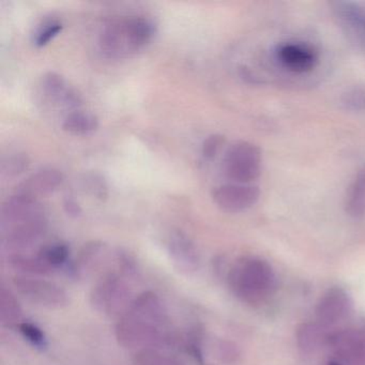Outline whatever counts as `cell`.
Segmentation results:
<instances>
[{
  "label": "cell",
  "mask_w": 365,
  "mask_h": 365,
  "mask_svg": "<svg viewBox=\"0 0 365 365\" xmlns=\"http://www.w3.org/2000/svg\"><path fill=\"white\" fill-rule=\"evenodd\" d=\"M99 127L97 116L88 112L76 110L70 113L63 119V129L73 135H87L93 133Z\"/></svg>",
  "instance_id": "18"
},
{
  "label": "cell",
  "mask_w": 365,
  "mask_h": 365,
  "mask_svg": "<svg viewBox=\"0 0 365 365\" xmlns=\"http://www.w3.org/2000/svg\"><path fill=\"white\" fill-rule=\"evenodd\" d=\"M131 289L127 281L116 272L102 277L91 292V307L106 316L123 314L132 300Z\"/></svg>",
  "instance_id": "4"
},
{
  "label": "cell",
  "mask_w": 365,
  "mask_h": 365,
  "mask_svg": "<svg viewBox=\"0 0 365 365\" xmlns=\"http://www.w3.org/2000/svg\"><path fill=\"white\" fill-rule=\"evenodd\" d=\"M10 267L14 270L22 273L27 277H44L54 272L52 268L48 266L41 259L38 253L36 255H27V254L16 252L8 258Z\"/></svg>",
  "instance_id": "14"
},
{
  "label": "cell",
  "mask_w": 365,
  "mask_h": 365,
  "mask_svg": "<svg viewBox=\"0 0 365 365\" xmlns=\"http://www.w3.org/2000/svg\"><path fill=\"white\" fill-rule=\"evenodd\" d=\"M61 31H63V25L61 23L55 22V21L46 23L39 29L37 35H36V46H40V48L46 46V44L50 43L51 40L57 37Z\"/></svg>",
  "instance_id": "26"
},
{
  "label": "cell",
  "mask_w": 365,
  "mask_h": 365,
  "mask_svg": "<svg viewBox=\"0 0 365 365\" xmlns=\"http://www.w3.org/2000/svg\"><path fill=\"white\" fill-rule=\"evenodd\" d=\"M42 88L46 97L68 108L81 106L80 95L66 82L63 76L55 72H48L42 78Z\"/></svg>",
  "instance_id": "13"
},
{
  "label": "cell",
  "mask_w": 365,
  "mask_h": 365,
  "mask_svg": "<svg viewBox=\"0 0 365 365\" xmlns=\"http://www.w3.org/2000/svg\"><path fill=\"white\" fill-rule=\"evenodd\" d=\"M65 208L67 212L72 215V217H78L82 213L80 206L73 200H66Z\"/></svg>",
  "instance_id": "30"
},
{
  "label": "cell",
  "mask_w": 365,
  "mask_h": 365,
  "mask_svg": "<svg viewBox=\"0 0 365 365\" xmlns=\"http://www.w3.org/2000/svg\"><path fill=\"white\" fill-rule=\"evenodd\" d=\"M343 103L349 110H365V89H352L344 96Z\"/></svg>",
  "instance_id": "28"
},
{
  "label": "cell",
  "mask_w": 365,
  "mask_h": 365,
  "mask_svg": "<svg viewBox=\"0 0 365 365\" xmlns=\"http://www.w3.org/2000/svg\"><path fill=\"white\" fill-rule=\"evenodd\" d=\"M133 365H185L183 361L162 348L136 350L132 358Z\"/></svg>",
  "instance_id": "19"
},
{
  "label": "cell",
  "mask_w": 365,
  "mask_h": 365,
  "mask_svg": "<svg viewBox=\"0 0 365 365\" xmlns=\"http://www.w3.org/2000/svg\"><path fill=\"white\" fill-rule=\"evenodd\" d=\"M351 307V299L343 288H330L318 301L316 307L317 322L324 328H329L343 320L349 314Z\"/></svg>",
  "instance_id": "9"
},
{
  "label": "cell",
  "mask_w": 365,
  "mask_h": 365,
  "mask_svg": "<svg viewBox=\"0 0 365 365\" xmlns=\"http://www.w3.org/2000/svg\"><path fill=\"white\" fill-rule=\"evenodd\" d=\"M18 329L21 335L36 349L44 350L48 348V337L38 324L31 322H22Z\"/></svg>",
  "instance_id": "23"
},
{
  "label": "cell",
  "mask_w": 365,
  "mask_h": 365,
  "mask_svg": "<svg viewBox=\"0 0 365 365\" xmlns=\"http://www.w3.org/2000/svg\"><path fill=\"white\" fill-rule=\"evenodd\" d=\"M277 56L287 69L298 73L313 69L317 61L315 53L302 44H285L277 51Z\"/></svg>",
  "instance_id": "12"
},
{
  "label": "cell",
  "mask_w": 365,
  "mask_h": 365,
  "mask_svg": "<svg viewBox=\"0 0 365 365\" xmlns=\"http://www.w3.org/2000/svg\"><path fill=\"white\" fill-rule=\"evenodd\" d=\"M63 181V174L59 170L54 168H44L29 177L20 185L16 193L37 198L38 196L48 195L56 191Z\"/></svg>",
  "instance_id": "11"
},
{
  "label": "cell",
  "mask_w": 365,
  "mask_h": 365,
  "mask_svg": "<svg viewBox=\"0 0 365 365\" xmlns=\"http://www.w3.org/2000/svg\"><path fill=\"white\" fill-rule=\"evenodd\" d=\"M23 309L16 294L5 285L0 287V320L4 327L14 328L22 322Z\"/></svg>",
  "instance_id": "17"
},
{
  "label": "cell",
  "mask_w": 365,
  "mask_h": 365,
  "mask_svg": "<svg viewBox=\"0 0 365 365\" xmlns=\"http://www.w3.org/2000/svg\"><path fill=\"white\" fill-rule=\"evenodd\" d=\"M346 209L352 217L365 215V168L359 173L348 194Z\"/></svg>",
  "instance_id": "20"
},
{
  "label": "cell",
  "mask_w": 365,
  "mask_h": 365,
  "mask_svg": "<svg viewBox=\"0 0 365 365\" xmlns=\"http://www.w3.org/2000/svg\"><path fill=\"white\" fill-rule=\"evenodd\" d=\"M104 252H106V245L104 243L99 242V241L87 243L83 247L82 251L80 252V255H78L76 266H74L73 272L78 274V273L93 271Z\"/></svg>",
  "instance_id": "21"
},
{
  "label": "cell",
  "mask_w": 365,
  "mask_h": 365,
  "mask_svg": "<svg viewBox=\"0 0 365 365\" xmlns=\"http://www.w3.org/2000/svg\"><path fill=\"white\" fill-rule=\"evenodd\" d=\"M29 165V160L27 155L16 153V155L4 160L1 163V172L6 176L16 177L27 170Z\"/></svg>",
  "instance_id": "24"
},
{
  "label": "cell",
  "mask_w": 365,
  "mask_h": 365,
  "mask_svg": "<svg viewBox=\"0 0 365 365\" xmlns=\"http://www.w3.org/2000/svg\"><path fill=\"white\" fill-rule=\"evenodd\" d=\"M337 16L358 39L365 43V10L356 4H336Z\"/></svg>",
  "instance_id": "16"
},
{
  "label": "cell",
  "mask_w": 365,
  "mask_h": 365,
  "mask_svg": "<svg viewBox=\"0 0 365 365\" xmlns=\"http://www.w3.org/2000/svg\"><path fill=\"white\" fill-rule=\"evenodd\" d=\"M200 335L191 334L187 336V349L191 354L196 363L200 365L204 364V352H202V343H200Z\"/></svg>",
  "instance_id": "29"
},
{
  "label": "cell",
  "mask_w": 365,
  "mask_h": 365,
  "mask_svg": "<svg viewBox=\"0 0 365 365\" xmlns=\"http://www.w3.org/2000/svg\"><path fill=\"white\" fill-rule=\"evenodd\" d=\"M225 176L234 183L249 185L262 170V153L249 142H237L226 151L223 160Z\"/></svg>",
  "instance_id": "5"
},
{
  "label": "cell",
  "mask_w": 365,
  "mask_h": 365,
  "mask_svg": "<svg viewBox=\"0 0 365 365\" xmlns=\"http://www.w3.org/2000/svg\"><path fill=\"white\" fill-rule=\"evenodd\" d=\"M224 143H225V138L220 134H212V135L208 136L202 143V155L206 159H213L221 150Z\"/></svg>",
  "instance_id": "27"
},
{
  "label": "cell",
  "mask_w": 365,
  "mask_h": 365,
  "mask_svg": "<svg viewBox=\"0 0 365 365\" xmlns=\"http://www.w3.org/2000/svg\"><path fill=\"white\" fill-rule=\"evenodd\" d=\"M257 187L242 183H227L215 187L212 192L213 202L225 212H242L251 208L259 200Z\"/></svg>",
  "instance_id": "7"
},
{
  "label": "cell",
  "mask_w": 365,
  "mask_h": 365,
  "mask_svg": "<svg viewBox=\"0 0 365 365\" xmlns=\"http://www.w3.org/2000/svg\"><path fill=\"white\" fill-rule=\"evenodd\" d=\"M327 328L318 322H307L301 324L297 332L298 346L303 352H314L324 344H328L330 334Z\"/></svg>",
  "instance_id": "15"
},
{
  "label": "cell",
  "mask_w": 365,
  "mask_h": 365,
  "mask_svg": "<svg viewBox=\"0 0 365 365\" xmlns=\"http://www.w3.org/2000/svg\"><path fill=\"white\" fill-rule=\"evenodd\" d=\"M168 316L160 297L153 292L136 296L119 316L115 336L127 349L163 348L170 341Z\"/></svg>",
  "instance_id": "1"
},
{
  "label": "cell",
  "mask_w": 365,
  "mask_h": 365,
  "mask_svg": "<svg viewBox=\"0 0 365 365\" xmlns=\"http://www.w3.org/2000/svg\"><path fill=\"white\" fill-rule=\"evenodd\" d=\"M227 281L234 296L250 305L262 304L277 288L272 267L266 260L253 256L237 260L230 268Z\"/></svg>",
  "instance_id": "2"
},
{
  "label": "cell",
  "mask_w": 365,
  "mask_h": 365,
  "mask_svg": "<svg viewBox=\"0 0 365 365\" xmlns=\"http://www.w3.org/2000/svg\"><path fill=\"white\" fill-rule=\"evenodd\" d=\"M38 255L50 268L56 270L69 264L70 247L66 243H53L42 247Z\"/></svg>",
  "instance_id": "22"
},
{
  "label": "cell",
  "mask_w": 365,
  "mask_h": 365,
  "mask_svg": "<svg viewBox=\"0 0 365 365\" xmlns=\"http://www.w3.org/2000/svg\"><path fill=\"white\" fill-rule=\"evenodd\" d=\"M155 33V24L149 19L142 16L120 19L108 24L102 31L100 48L108 58H127L150 43Z\"/></svg>",
  "instance_id": "3"
},
{
  "label": "cell",
  "mask_w": 365,
  "mask_h": 365,
  "mask_svg": "<svg viewBox=\"0 0 365 365\" xmlns=\"http://www.w3.org/2000/svg\"><path fill=\"white\" fill-rule=\"evenodd\" d=\"M328 344L343 364L365 365V328L333 333Z\"/></svg>",
  "instance_id": "8"
},
{
  "label": "cell",
  "mask_w": 365,
  "mask_h": 365,
  "mask_svg": "<svg viewBox=\"0 0 365 365\" xmlns=\"http://www.w3.org/2000/svg\"><path fill=\"white\" fill-rule=\"evenodd\" d=\"M14 285L21 296L40 307L61 309L69 302L67 292L61 286L42 277L18 275Z\"/></svg>",
  "instance_id": "6"
},
{
  "label": "cell",
  "mask_w": 365,
  "mask_h": 365,
  "mask_svg": "<svg viewBox=\"0 0 365 365\" xmlns=\"http://www.w3.org/2000/svg\"><path fill=\"white\" fill-rule=\"evenodd\" d=\"M84 187H86L87 192L103 200L108 197V185H106V180L98 174H89L85 176Z\"/></svg>",
  "instance_id": "25"
},
{
  "label": "cell",
  "mask_w": 365,
  "mask_h": 365,
  "mask_svg": "<svg viewBox=\"0 0 365 365\" xmlns=\"http://www.w3.org/2000/svg\"><path fill=\"white\" fill-rule=\"evenodd\" d=\"M168 253L176 268L192 274L200 269V257L193 241L182 232H172L168 240Z\"/></svg>",
  "instance_id": "10"
}]
</instances>
